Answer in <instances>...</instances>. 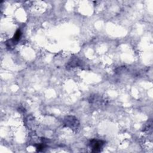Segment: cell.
Wrapping results in <instances>:
<instances>
[{
    "instance_id": "7a4b0ae2",
    "label": "cell",
    "mask_w": 153,
    "mask_h": 153,
    "mask_svg": "<svg viewBox=\"0 0 153 153\" xmlns=\"http://www.w3.org/2000/svg\"><path fill=\"white\" fill-rule=\"evenodd\" d=\"M65 124L71 128H73L74 127H76L77 124H78V123H77V119L74 117L69 116L67 117L65 119Z\"/></svg>"
},
{
    "instance_id": "3957f363",
    "label": "cell",
    "mask_w": 153,
    "mask_h": 153,
    "mask_svg": "<svg viewBox=\"0 0 153 153\" xmlns=\"http://www.w3.org/2000/svg\"><path fill=\"white\" fill-rule=\"evenodd\" d=\"M21 35H22V33H21V32H20V30H19V29H18L16 32V33H15V34H14V36H13V42H17L19 39H20V36H21Z\"/></svg>"
},
{
    "instance_id": "6da1fadb",
    "label": "cell",
    "mask_w": 153,
    "mask_h": 153,
    "mask_svg": "<svg viewBox=\"0 0 153 153\" xmlns=\"http://www.w3.org/2000/svg\"><path fill=\"white\" fill-rule=\"evenodd\" d=\"M105 142L102 140H99L96 139H92L90 142V146L91 148V151L93 152H99L101 151Z\"/></svg>"
}]
</instances>
